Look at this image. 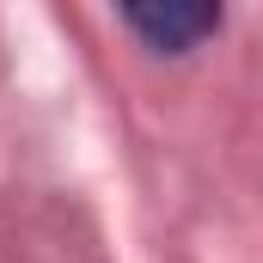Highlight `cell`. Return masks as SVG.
<instances>
[{
	"instance_id": "cell-1",
	"label": "cell",
	"mask_w": 263,
	"mask_h": 263,
	"mask_svg": "<svg viewBox=\"0 0 263 263\" xmlns=\"http://www.w3.org/2000/svg\"><path fill=\"white\" fill-rule=\"evenodd\" d=\"M123 18H129L153 49H172V55H178V49H196L202 37L220 25L214 6H129Z\"/></svg>"
}]
</instances>
